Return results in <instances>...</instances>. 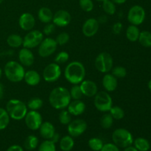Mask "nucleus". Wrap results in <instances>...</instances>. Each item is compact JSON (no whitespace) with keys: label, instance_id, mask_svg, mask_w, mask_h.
I'll use <instances>...</instances> for the list:
<instances>
[{"label":"nucleus","instance_id":"393cba45","mask_svg":"<svg viewBox=\"0 0 151 151\" xmlns=\"http://www.w3.org/2000/svg\"><path fill=\"white\" fill-rule=\"evenodd\" d=\"M7 44L11 48H19L23 46V38L19 34H11L7 38Z\"/></svg>","mask_w":151,"mask_h":151},{"label":"nucleus","instance_id":"c85d7f7f","mask_svg":"<svg viewBox=\"0 0 151 151\" xmlns=\"http://www.w3.org/2000/svg\"><path fill=\"white\" fill-rule=\"evenodd\" d=\"M138 41L142 47L146 48L151 47V32L146 30L140 32Z\"/></svg>","mask_w":151,"mask_h":151},{"label":"nucleus","instance_id":"9b49d317","mask_svg":"<svg viewBox=\"0 0 151 151\" xmlns=\"http://www.w3.org/2000/svg\"><path fill=\"white\" fill-rule=\"evenodd\" d=\"M58 44L55 39L47 37L43 39L40 45L38 46V55L41 58L50 57L57 50Z\"/></svg>","mask_w":151,"mask_h":151},{"label":"nucleus","instance_id":"423d86ee","mask_svg":"<svg viewBox=\"0 0 151 151\" xmlns=\"http://www.w3.org/2000/svg\"><path fill=\"white\" fill-rule=\"evenodd\" d=\"M94 105L99 111L106 113L113 106V100L109 92L106 91H99L94 96Z\"/></svg>","mask_w":151,"mask_h":151},{"label":"nucleus","instance_id":"f03ea898","mask_svg":"<svg viewBox=\"0 0 151 151\" xmlns=\"http://www.w3.org/2000/svg\"><path fill=\"white\" fill-rule=\"evenodd\" d=\"M86 68L84 65L80 61H72L67 64L64 69L65 79L69 83L75 85L80 84L86 77Z\"/></svg>","mask_w":151,"mask_h":151},{"label":"nucleus","instance_id":"dca6fc26","mask_svg":"<svg viewBox=\"0 0 151 151\" xmlns=\"http://www.w3.org/2000/svg\"><path fill=\"white\" fill-rule=\"evenodd\" d=\"M83 96L88 97H93L98 92V87L95 82L91 80L84 79L79 84Z\"/></svg>","mask_w":151,"mask_h":151},{"label":"nucleus","instance_id":"f3484780","mask_svg":"<svg viewBox=\"0 0 151 151\" xmlns=\"http://www.w3.org/2000/svg\"><path fill=\"white\" fill-rule=\"evenodd\" d=\"M19 63L24 66H31L33 65L35 61V56L30 49L23 47L21 49L18 54Z\"/></svg>","mask_w":151,"mask_h":151},{"label":"nucleus","instance_id":"e433bc0d","mask_svg":"<svg viewBox=\"0 0 151 151\" xmlns=\"http://www.w3.org/2000/svg\"><path fill=\"white\" fill-rule=\"evenodd\" d=\"M38 151H56L55 143L50 139H45L38 146Z\"/></svg>","mask_w":151,"mask_h":151},{"label":"nucleus","instance_id":"a18cd8bd","mask_svg":"<svg viewBox=\"0 0 151 151\" xmlns=\"http://www.w3.org/2000/svg\"><path fill=\"white\" fill-rule=\"evenodd\" d=\"M122 27H123L122 24L120 22H117L114 24L113 26H112V31L115 35H119L122 32Z\"/></svg>","mask_w":151,"mask_h":151},{"label":"nucleus","instance_id":"5701e85b","mask_svg":"<svg viewBox=\"0 0 151 151\" xmlns=\"http://www.w3.org/2000/svg\"><path fill=\"white\" fill-rule=\"evenodd\" d=\"M54 13L51 9L47 7H42L38 10V18L41 22L44 24H48L52 22Z\"/></svg>","mask_w":151,"mask_h":151},{"label":"nucleus","instance_id":"4be33fe9","mask_svg":"<svg viewBox=\"0 0 151 151\" xmlns=\"http://www.w3.org/2000/svg\"><path fill=\"white\" fill-rule=\"evenodd\" d=\"M41 75L37 71L35 70H28L25 72L24 81H25L27 85L30 86H38L41 82Z\"/></svg>","mask_w":151,"mask_h":151},{"label":"nucleus","instance_id":"6e6d98bb","mask_svg":"<svg viewBox=\"0 0 151 151\" xmlns=\"http://www.w3.org/2000/svg\"><path fill=\"white\" fill-rule=\"evenodd\" d=\"M3 1H4V0H0V4H1Z\"/></svg>","mask_w":151,"mask_h":151},{"label":"nucleus","instance_id":"864d4df0","mask_svg":"<svg viewBox=\"0 0 151 151\" xmlns=\"http://www.w3.org/2000/svg\"><path fill=\"white\" fill-rule=\"evenodd\" d=\"M1 75H2V69H1V67H0V80H1Z\"/></svg>","mask_w":151,"mask_h":151},{"label":"nucleus","instance_id":"a19ab883","mask_svg":"<svg viewBox=\"0 0 151 151\" xmlns=\"http://www.w3.org/2000/svg\"><path fill=\"white\" fill-rule=\"evenodd\" d=\"M69 59V54L66 51H61L56 55L55 58V62L58 64H63L66 63Z\"/></svg>","mask_w":151,"mask_h":151},{"label":"nucleus","instance_id":"aec40b11","mask_svg":"<svg viewBox=\"0 0 151 151\" xmlns=\"http://www.w3.org/2000/svg\"><path fill=\"white\" fill-rule=\"evenodd\" d=\"M102 84L107 92H112L116 89L118 86L117 78L114 76L111 73H106L102 80Z\"/></svg>","mask_w":151,"mask_h":151},{"label":"nucleus","instance_id":"f704fd0d","mask_svg":"<svg viewBox=\"0 0 151 151\" xmlns=\"http://www.w3.org/2000/svg\"><path fill=\"white\" fill-rule=\"evenodd\" d=\"M109 114L111 115L114 119H116V120L123 119L124 116H125V111H124V110L118 106H112L111 108L110 111H109Z\"/></svg>","mask_w":151,"mask_h":151},{"label":"nucleus","instance_id":"37998d69","mask_svg":"<svg viewBox=\"0 0 151 151\" xmlns=\"http://www.w3.org/2000/svg\"><path fill=\"white\" fill-rule=\"evenodd\" d=\"M55 25L53 23H52V22L46 24V25L44 27V29H43V34L45 35H47V36L51 35L52 32H54L55 29Z\"/></svg>","mask_w":151,"mask_h":151},{"label":"nucleus","instance_id":"79ce46f5","mask_svg":"<svg viewBox=\"0 0 151 151\" xmlns=\"http://www.w3.org/2000/svg\"><path fill=\"white\" fill-rule=\"evenodd\" d=\"M69 39H70V36H69V33L66 32H62L57 35L55 41L57 42L58 45L62 46L67 44L69 42Z\"/></svg>","mask_w":151,"mask_h":151},{"label":"nucleus","instance_id":"c756f323","mask_svg":"<svg viewBox=\"0 0 151 151\" xmlns=\"http://www.w3.org/2000/svg\"><path fill=\"white\" fill-rule=\"evenodd\" d=\"M44 101L40 97H32L27 103V106L29 110L38 111L42 108Z\"/></svg>","mask_w":151,"mask_h":151},{"label":"nucleus","instance_id":"58836bf2","mask_svg":"<svg viewBox=\"0 0 151 151\" xmlns=\"http://www.w3.org/2000/svg\"><path fill=\"white\" fill-rule=\"evenodd\" d=\"M111 74L116 78H124L127 75V69L123 66H115L112 68Z\"/></svg>","mask_w":151,"mask_h":151},{"label":"nucleus","instance_id":"a878e982","mask_svg":"<svg viewBox=\"0 0 151 151\" xmlns=\"http://www.w3.org/2000/svg\"><path fill=\"white\" fill-rule=\"evenodd\" d=\"M60 148L63 151H70L75 146V141L73 137L70 135H66L60 139Z\"/></svg>","mask_w":151,"mask_h":151},{"label":"nucleus","instance_id":"473e14b6","mask_svg":"<svg viewBox=\"0 0 151 151\" xmlns=\"http://www.w3.org/2000/svg\"><path fill=\"white\" fill-rule=\"evenodd\" d=\"M88 145L90 149L93 151H100L104 145V143L101 139L97 138V137H93L88 140Z\"/></svg>","mask_w":151,"mask_h":151},{"label":"nucleus","instance_id":"72a5a7b5","mask_svg":"<svg viewBox=\"0 0 151 151\" xmlns=\"http://www.w3.org/2000/svg\"><path fill=\"white\" fill-rule=\"evenodd\" d=\"M114 124V118L109 113H106L102 116L100 119V125L103 129H109Z\"/></svg>","mask_w":151,"mask_h":151},{"label":"nucleus","instance_id":"f257e3e1","mask_svg":"<svg viewBox=\"0 0 151 151\" xmlns=\"http://www.w3.org/2000/svg\"><path fill=\"white\" fill-rule=\"evenodd\" d=\"M71 100L69 91L63 86L53 88L49 95V103L56 110H63L67 108Z\"/></svg>","mask_w":151,"mask_h":151},{"label":"nucleus","instance_id":"0eeeda50","mask_svg":"<svg viewBox=\"0 0 151 151\" xmlns=\"http://www.w3.org/2000/svg\"><path fill=\"white\" fill-rule=\"evenodd\" d=\"M94 65H95V67L97 71L101 73H109L113 68V58L109 52H102L99 53L96 57Z\"/></svg>","mask_w":151,"mask_h":151},{"label":"nucleus","instance_id":"4468645a","mask_svg":"<svg viewBox=\"0 0 151 151\" xmlns=\"http://www.w3.org/2000/svg\"><path fill=\"white\" fill-rule=\"evenodd\" d=\"M99 27H100V23L97 19H94V18L88 19L85 21L83 24V34L88 38L94 36L98 32Z\"/></svg>","mask_w":151,"mask_h":151},{"label":"nucleus","instance_id":"ea45409f","mask_svg":"<svg viewBox=\"0 0 151 151\" xmlns=\"http://www.w3.org/2000/svg\"><path fill=\"white\" fill-rule=\"evenodd\" d=\"M79 5L81 8L86 13L91 12L94 9V2L92 0H79Z\"/></svg>","mask_w":151,"mask_h":151},{"label":"nucleus","instance_id":"a211bd4d","mask_svg":"<svg viewBox=\"0 0 151 151\" xmlns=\"http://www.w3.org/2000/svg\"><path fill=\"white\" fill-rule=\"evenodd\" d=\"M19 25L23 30L27 32L32 30L35 25V17L29 13H22L19 19Z\"/></svg>","mask_w":151,"mask_h":151},{"label":"nucleus","instance_id":"6e6552de","mask_svg":"<svg viewBox=\"0 0 151 151\" xmlns=\"http://www.w3.org/2000/svg\"><path fill=\"white\" fill-rule=\"evenodd\" d=\"M44 35L41 31L38 29H32L28 31L27 33L23 38V47L28 49H33L38 47L43 39Z\"/></svg>","mask_w":151,"mask_h":151},{"label":"nucleus","instance_id":"bb28decb","mask_svg":"<svg viewBox=\"0 0 151 151\" xmlns=\"http://www.w3.org/2000/svg\"><path fill=\"white\" fill-rule=\"evenodd\" d=\"M39 140L37 137L35 135H29L25 139L24 142V148L27 150H33L38 146Z\"/></svg>","mask_w":151,"mask_h":151},{"label":"nucleus","instance_id":"de8ad7c7","mask_svg":"<svg viewBox=\"0 0 151 151\" xmlns=\"http://www.w3.org/2000/svg\"><path fill=\"white\" fill-rule=\"evenodd\" d=\"M50 140H52L54 143H57L58 142L60 141V135H59V134L55 132V134L53 135V137H52V139Z\"/></svg>","mask_w":151,"mask_h":151},{"label":"nucleus","instance_id":"6ab92c4d","mask_svg":"<svg viewBox=\"0 0 151 151\" xmlns=\"http://www.w3.org/2000/svg\"><path fill=\"white\" fill-rule=\"evenodd\" d=\"M86 106L85 103L81 100H71L69 106H67V111L72 116H81L85 112Z\"/></svg>","mask_w":151,"mask_h":151},{"label":"nucleus","instance_id":"49530a36","mask_svg":"<svg viewBox=\"0 0 151 151\" xmlns=\"http://www.w3.org/2000/svg\"><path fill=\"white\" fill-rule=\"evenodd\" d=\"M6 151H24V149L22 148V146L19 145H13L10 146Z\"/></svg>","mask_w":151,"mask_h":151},{"label":"nucleus","instance_id":"20e7f679","mask_svg":"<svg viewBox=\"0 0 151 151\" xmlns=\"http://www.w3.org/2000/svg\"><path fill=\"white\" fill-rule=\"evenodd\" d=\"M6 111L10 119L14 120H22L26 116L28 111L26 103L19 99H11L6 104Z\"/></svg>","mask_w":151,"mask_h":151},{"label":"nucleus","instance_id":"c9c22d12","mask_svg":"<svg viewBox=\"0 0 151 151\" xmlns=\"http://www.w3.org/2000/svg\"><path fill=\"white\" fill-rule=\"evenodd\" d=\"M69 94H70L71 99L74 100H81V98L83 96L79 84L72 85V86L70 88V91H69Z\"/></svg>","mask_w":151,"mask_h":151},{"label":"nucleus","instance_id":"c03bdc74","mask_svg":"<svg viewBox=\"0 0 151 151\" xmlns=\"http://www.w3.org/2000/svg\"><path fill=\"white\" fill-rule=\"evenodd\" d=\"M100 151H119V149L114 143H107V144H104Z\"/></svg>","mask_w":151,"mask_h":151},{"label":"nucleus","instance_id":"2eb2a0df","mask_svg":"<svg viewBox=\"0 0 151 151\" xmlns=\"http://www.w3.org/2000/svg\"><path fill=\"white\" fill-rule=\"evenodd\" d=\"M72 16L69 12L65 10H59L54 13L52 19V23L55 26L60 27H64L69 25L71 22Z\"/></svg>","mask_w":151,"mask_h":151},{"label":"nucleus","instance_id":"3c124183","mask_svg":"<svg viewBox=\"0 0 151 151\" xmlns=\"http://www.w3.org/2000/svg\"><path fill=\"white\" fill-rule=\"evenodd\" d=\"M123 151H138L137 148L135 147H133V146H128V147H125V150Z\"/></svg>","mask_w":151,"mask_h":151},{"label":"nucleus","instance_id":"1a4fd4ad","mask_svg":"<svg viewBox=\"0 0 151 151\" xmlns=\"http://www.w3.org/2000/svg\"><path fill=\"white\" fill-rule=\"evenodd\" d=\"M62 74L61 68L57 63H49L43 70L42 76L44 81L47 83H54L60 78Z\"/></svg>","mask_w":151,"mask_h":151},{"label":"nucleus","instance_id":"9d476101","mask_svg":"<svg viewBox=\"0 0 151 151\" xmlns=\"http://www.w3.org/2000/svg\"><path fill=\"white\" fill-rule=\"evenodd\" d=\"M145 10L140 5L132 6L128 10V21L131 24L139 26L145 22Z\"/></svg>","mask_w":151,"mask_h":151},{"label":"nucleus","instance_id":"4c0bfd02","mask_svg":"<svg viewBox=\"0 0 151 151\" xmlns=\"http://www.w3.org/2000/svg\"><path fill=\"white\" fill-rule=\"evenodd\" d=\"M72 115L69 113V111L66 110H63L60 111V112L59 113L58 115V120L60 122V124L62 125H67L69 122L72 121V117H71Z\"/></svg>","mask_w":151,"mask_h":151},{"label":"nucleus","instance_id":"603ef678","mask_svg":"<svg viewBox=\"0 0 151 151\" xmlns=\"http://www.w3.org/2000/svg\"><path fill=\"white\" fill-rule=\"evenodd\" d=\"M148 88L150 89V91H151V80H150V81L148 82Z\"/></svg>","mask_w":151,"mask_h":151},{"label":"nucleus","instance_id":"5fc2aeb1","mask_svg":"<svg viewBox=\"0 0 151 151\" xmlns=\"http://www.w3.org/2000/svg\"><path fill=\"white\" fill-rule=\"evenodd\" d=\"M95 1H101V2H103V1H105V0H95Z\"/></svg>","mask_w":151,"mask_h":151},{"label":"nucleus","instance_id":"39448f33","mask_svg":"<svg viewBox=\"0 0 151 151\" xmlns=\"http://www.w3.org/2000/svg\"><path fill=\"white\" fill-rule=\"evenodd\" d=\"M112 140L114 144L118 147L125 148L132 145L134 143V137L132 134L125 128H119L114 130L112 134Z\"/></svg>","mask_w":151,"mask_h":151},{"label":"nucleus","instance_id":"ddd939ff","mask_svg":"<svg viewBox=\"0 0 151 151\" xmlns=\"http://www.w3.org/2000/svg\"><path fill=\"white\" fill-rule=\"evenodd\" d=\"M87 127V122L84 119H75L67 125L68 134L72 137H78L85 133Z\"/></svg>","mask_w":151,"mask_h":151},{"label":"nucleus","instance_id":"8fccbe9b","mask_svg":"<svg viewBox=\"0 0 151 151\" xmlns=\"http://www.w3.org/2000/svg\"><path fill=\"white\" fill-rule=\"evenodd\" d=\"M115 4H122L127 1V0H111Z\"/></svg>","mask_w":151,"mask_h":151},{"label":"nucleus","instance_id":"09e8293b","mask_svg":"<svg viewBox=\"0 0 151 151\" xmlns=\"http://www.w3.org/2000/svg\"><path fill=\"white\" fill-rule=\"evenodd\" d=\"M4 94V86H3L1 83H0V100H1V99L3 98Z\"/></svg>","mask_w":151,"mask_h":151},{"label":"nucleus","instance_id":"7c9ffc66","mask_svg":"<svg viewBox=\"0 0 151 151\" xmlns=\"http://www.w3.org/2000/svg\"><path fill=\"white\" fill-rule=\"evenodd\" d=\"M10 117L6 109L0 108V131L5 129L10 123Z\"/></svg>","mask_w":151,"mask_h":151},{"label":"nucleus","instance_id":"7ed1b4c3","mask_svg":"<svg viewBox=\"0 0 151 151\" xmlns=\"http://www.w3.org/2000/svg\"><path fill=\"white\" fill-rule=\"evenodd\" d=\"M4 75L12 83H19L24 80L25 69L19 62L10 60L7 62L4 67Z\"/></svg>","mask_w":151,"mask_h":151},{"label":"nucleus","instance_id":"b1692460","mask_svg":"<svg viewBox=\"0 0 151 151\" xmlns=\"http://www.w3.org/2000/svg\"><path fill=\"white\" fill-rule=\"evenodd\" d=\"M139 34L140 30L138 27L133 24L128 26L126 29V32H125L127 39L131 42H136L138 41Z\"/></svg>","mask_w":151,"mask_h":151},{"label":"nucleus","instance_id":"2f4dec72","mask_svg":"<svg viewBox=\"0 0 151 151\" xmlns=\"http://www.w3.org/2000/svg\"><path fill=\"white\" fill-rule=\"evenodd\" d=\"M102 8L103 11L109 16H113L116 13V4L111 0H105L102 4Z\"/></svg>","mask_w":151,"mask_h":151},{"label":"nucleus","instance_id":"cd10ccee","mask_svg":"<svg viewBox=\"0 0 151 151\" xmlns=\"http://www.w3.org/2000/svg\"><path fill=\"white\" fill-rule=\"evenodd\" d=\"M134 147L138 151H148L150 148V145L148 140L142 137H139L134 140Z\"/></svg>","mask_w":151,"mask_h":151},{"label":"nucleus","instance_id":"412c9836","mask_svg":"<svg viewBox=\"0 0 151 151\" xmlns=\"http://www.w3.org/2000/svg\"><path fill=\"white\" fill-rule=\"evenodd\" d=\"M40 135L44 139H51L52 137L55 134V128L52 122H43L39 128Z\"/></svg>","mask_w":151,"mask_h":151},{"label":"nucleus","instance_id":"f8f14e48","mask_svg":"<svg viewBox=\"0 0 151 151\" xmlns=\"http://www.w3.org/2000/svg\"><path fill=\"white\" fill-rule=\"evenodd\" d=\"M24 119L26 126L31 131H37L39 129L43 122L42 116L38 111L29 110Z\"/></svg>","mask_w":151,"mask_h":151}]
</instances>
